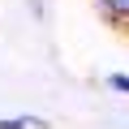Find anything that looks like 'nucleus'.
<instances>
[{
    "label": "nucleus",
    "mask_w": 129,
    "mask_h": 129,
    "mask_svg": "<svg viewBox=\"0 0 129 129\" xmlns=\"http://www.w3.org/2000/svg\"><path fill=\"white\" fill-rule=\"evenodd\" d=\"M108 9H116V13H129V0H108Z\"/></svg>",
    "instance_id": "1"
},
{
    "label": "nucleus",
    "mask_w": 129,
    "mask_h": 129,
    "mask_svg": "<svg viewBox=\"0 0 129 129\" xmlns=\"http://www.w3.org/2000/svg\"><path fill=\"white\" fill-rule=\"evenodd\" d=\"M30 120H0V129H26Z\"/></svg>",
    "instance_id": "2"
}]
</instances>
